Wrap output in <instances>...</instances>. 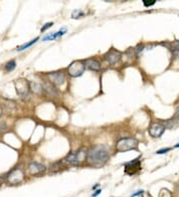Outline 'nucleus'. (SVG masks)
I'll list each match as a JSON object with an SVG mask.
<instances>
[{"label": "nucleus", "mask_w": 179, "mask_h": 197, "mask_svg": "<svg viewBox=\"0 0 179 197\" xmlns=\"http://www.w3.org/2000/svg\"><path fill=\"white\" fill-rule=\"evenodd\" d=\"M100 191H102V190H100V189H98V190H96V191H95V193H94V194H93V195H92V196H93V197H97V196L98 195V194L100 193Z\"/></svg>", "instance_id": "nucleus-26"}, {"label": "nucleus", "mask_w": 179, "mask_h": 197, "mask_svg": "<svg viewBox=\"0 0 179 197\" xmlns=\"http://www.w3.org/2000/svg\"><path fill=\"white\" fill-rule=\"evenodd\" d=\"M63 163L65 164H71V165H77L79 164L77 159V156H76V153H69L66 157L63 159Z\"/></svg>", "instance_id": "nucleus-13"}, {"label": "nucleus", "mask_w": 179, "mask_h": 197, "mask_svg": "<svg viewBox=\"0 0 179 197\" xmlns=\"http://www.w3.org/2000/svg\"><path fill=\"white\" fill-rule=\"evenodd\" d=\"M140 169H141V163L139 158H135L129 162L124 163V171L128 175H133Z\"/></svg>", "instance_id": "nucleus-4"}, {"label": "nucleus", "mask_w": 179, "mask_h": 197, "mask_svg": "<svg viewBox=\"0 0 179 197\" xmlns=\"http://www.w3.org/2000/svg\"><path fill=\"white\" fill-rule=\"evenodd\" d=\"M24 178V174L20 168H14L10 173L7 175V181L11 184H18L20 183Z\"/></svg>", "instance_id": "nucleus-6"}, {"label": "nucleus", "mask_w": 179, "mask_h": 197, "mask_svg": "<svg viewBox=\"0 0 179 197\" xmlns=\"http://www.w3.org/2000/svg\"><path fill=\"white\" fill-rule=\"evenodd\" d=\"M85 66L92 71L97 72V71L100 70V63L98 62L97 59H94V58L87 59L86 61H85Z\"/></svg>", "instance_id": "nucleus-11"}, {"label": "nucleus", "mask_w": 179, "mask_h": 197, "mask_svg": "<svg viewBox=\"0 0 179 197\" xmlns=\"http://www.w3.org/2000/svg\"><path fill=\"white\" fill-rule=\"evenodd\" d=\"M170 149H171V148H169V147H168V148H163V149H160V150H158L157 152H156V153H157V154H163V153H166V152H168V151L170 150Z\"/></svg>", "instance_id": "nucleus-24"}, {"label": "nucleus", "mask_w": 179, "mask_h": 197, "mask_svg": "<svg viewBox=\"0 0 179 197\" xmlns=\"http://www.w3.org/2000/svg\"><path fill=\"white\" fill-rule=\"evenodd\" d=\"M2 115V109H1V107H0V116H1Z\"/></svg>", "instance_id": "nucleus-30"}, {"label": "nucleus", "mask_w": 179, "mask_h": 197, "mask_svg": "<svg viewBox=\"0 0 179 197\" xmlns=\"http://www.w3.org/2000/svg\"><path fill=\"white\" fill-rule=\"evenodd\" d=\"M3 181H4V178H3V177H0V185H1L2 183H3Z\"/></svg>", "instance_id": "nucleus-28"}, {"label": "nucleus", "mask_w": 179, "mask_h": 197, "mask_svg": "<svg viewBox=\"0 0 179 197\" xmlns=\"http://www.w3.org/2000/svg\"><path fill=\"white\" fill-rule=\"evenodd\" d=\"M175 147H179V143H177V144L175 145Z\"/></svg>", "instance_id": "nucleus-31"}, {"label": "nucleus", "mask_w": 179, "mask_h": 197, "mask_svg": "<svg viewBox=\"0 0 179 197\" xmlns=\"http://www.w3.org/2000/svg\"><path fill=\"white\" fill-rule=\"evenodd\" d=\"M98 184H96L95 186L93 187V190H96V189H97V188H98Z\"/></svg>", "instance_id": "nucleus-29"}, {"label": "nucleus", "mask_w": 179, "mask_h": 197, "mask_svg": "<svg viewBox=\"0 0 179 197\" xmlns=\"http://www.w3.org/2000/svg\"><path fill=\"white\" fill-rule=\"evenodd\" d=\"M39 40V38H35L34 40H32L31 42H28V43H26V44H24L23 46H21V47H19V48L17 49V51L18 52H20V51H23V50H25V49H27L28 47H30V46H32L33 44H35L36 42Z\"/></svg>", "instance_id": "nucleus-17"}, {"label": "nucleus", "mask_w": 179, "mask_h": 197, "mask_svg": "<svg viewBox=\"0 0 179 197\" xmlns=\"http://www.w3.org/2000/svg\"><path fill=\"white\" fill-rule=\"evenodd\" d=\"M45 90H46V91L48 92L50 95H52V96H58V91L55 88H54L52 85L46 84V85H45Z\"/></svg>", "instance_id": "nucleus-16"}, {"label": "nucleus", "mask_w": 179, "mask_h": 197, "mask_svg": "<svg viewBox=\"0 0 179 197\" xmlns=\"http://www.w3.org/2000/svg\"><path fill=\"white\" fill-rule=\"evenodd\" d=\"M46 170V166L39 162H31L28 166V173L31 175H39Z\"/></svg>", "instance_id": "nucleus-9"}, {"label": "nucleus", "mask_w": 179, "mask_h": 197, "mask_svg": "<svg viewBox=\"0 0 179 197\" xmlns=\"http://www.w3.org/2000/svg\"><path fill=\"white\" fill-rule=\"evenodd\" d=\"M62 162H57V163H54L50 166V170L51 171H53V170H58L61 168V166H60V164H61Z\"/></svg>", "instance_id": "nucleus-21"}, {"label": "nucleus", "mask_w": 179, "mask_h": 197, "mask_svg": "<svg viewBox=\"0 0 179 197\" xmlns=\"http://www.w3.org/2000/svg\"><path fill=\"white\" fill-rule=\"evenodd\" d=\"M47 77L49 78V80L55 85H58V86H61L65 83V75L64 73L62 72H54V73H49L47 74Z\"/></svg>", "instance_id": "nucleus-8"}, {"label": "nucleus", "mask_w": 179, "mask_h": 197, "mask_svg": "<svg viewBox=\"0 0 179 197\" xmlns=\"http://www.w3.org/2000/svg\"><path fill=\"white\" fill-rule=\"evenodd\" d=\"M153 4H155V0H150V1H148V0H143V5L145 7H149V6H152Z\"/></svg>", "instance_id": "nucleus-20"}, {"label": "nucleus", "mask_w": 179, "mask_h": 197, "mask_svg": "<svg viewBox=\"0 0 179 197\" xmlns=\"http://www.w3.org/2000/svg\"><path fill=\"white\" fill-rule=\"evenodd\" d=\"M15 67H16V62H15L14 60H11V61L6 63L5 70L7 72H10V71H12L13 69H15Z\"/></svg>", "instance_id": "nucleus-18"}, {"label": "nucleus", "mask_w": 179, "mask_h": 197, "mask_svg": "<svg viewBox=\"0 0 179 197\" xmlns=\"http://www.w3.org/2000/svg\"><path fill=\"white\" fill-rule=\"evenodd\" d=\"M15 87H16V92L21 97H26L30 90V84L25 79H20L15 82Z\"/></svg>", "instance_id": "nucleus-5"}, {"label": "nucleus", "mask_w": 179, "mask_h": 197, "mask_svg": "<svg viewBox=\"0 0 179 197\" xmlns=\"http://www.w3.org/2000/svg\"><path fill=\"white\" fill-rule=\"evenodd\" d=\"M86 155H87V150L85 148H82L80 149L79 151L76 153V156H77V159H78V162H79V164L82 161L86 160Z\"/></svg>", "instance_id": "nucleus-15"}, {"label": "nucleus", "mask_w": 179, "mask_h": 197, "mask_svg": "<svg viewBox=\"0 0 179 197\" xmlns=\"http://www.w3.org/2000/svg\"><path fill=\"white\" fill-rule=\"evenodd\" d=\"M53 25V23L52 22H50V23H47V24H45V25L42 27V29H41V31L43 32V31H45L46 29H48V28H50V27H52Z\"/></svg>", "instance_id": "nucleus-23"}, {"label": "nucleus", "mask_w": 179, "mask_h": 197, "mask_svg": "<svg viewBox=\"0 0 179 197\" xmlns=\"http://www.w3.org/2000/svg\"><path fill=\"white\" fill-rule=\"evenodd\" d=\"M143 190H138V191H136L135 193H133L130 195V197H136V196H138V195H141V194H143Z\"/></svg>", "instance_id": "nucleus-25"}, {"label": "nucleus", "mask_w": 179, "mask_h": 197, "mask_svg": "<svg viewBox=\"0 0 179 197\" xmlns=\"http://www.w3.org/2000/svg\"><path fill=\"white\" fill-rule=\"evenodd\" d=\"M163 125L165 127V129H176L179 127V118H174L172 120H168L166 122H164Z\"/></svg>", "instance_id": "nucleus-14"}, {"label": "nucleus", "mask_w": 179, "mask_h": 197, "mask_svg": "<svg viewBox=\"0 0 179 197\" xmlns=\"http://www.w3.org/2000/svg\"><path fill=\"white\" fill-rule=\"evenodd\" d=\"M165 131V127L161 122H154L149 127L148 133L152 137H160Z\"/></svg>", "instance_id": "nucleus-7"}, {"label": "nucleus", "mask_w": 179, "mask_h": 197, "mask_svg": "<svg viewBox=\"0 0 179 197\" xmlns=\"http://www.w3.org/2000/svg\"><path fill=\"white\" fill-rule=\"evenodd\" d=\"M85 70H86V66H85V64H83L81 61L73 62L68 68L69 75L74 78L82 76L83 74H84Z\"/></svg>", "instance_id": "nucleus-3"}, {"label": "nucleus", "mask_w": 179, "mask_h": 197, "mask_svg": "<svg viewBox=\"0 0 179 197\" xmlns=\"http://www.w3.org/2000/svg\"><path fill=\"white\" fill-rule=\"evenodd\" d=\"M109 158V150L104 145H96V146L92 147L88 152V156H87V160L90 164L97 167L106 164Z\"/></svg>", "instance_id": "nucleus-1"}, {"label": "nucleus", "mask_w": 179, "mask_h": 197, "mask_svg": "<svg viewBox=\"0 0 179 197\" xmlns=\"http://www.w3.org/2000/svg\"><path fill=\"white\" fill-rule=\"evenodd\" d=\"M175 116L176 118H179V107L176 109V113H175Z\"/></svg>", "instance_id": "nucleus-27"}, {"label": "nucleus", "mask_w": 179, "mask_h": 197, "mask_svg": "<svg viewBox=\"0 0 179 197\" xmlns=\"http://www.w3.org/2000/svg\"><path fill=\"white\" fill-rule=\"evenodd\" d=\"M66 33H67V29L64 27V28H62L61 30L58 31V32L52 33V34H49V35L45 36V37L42 38V41H49V40H55V39H57V38H59V37H61V36L65 35Z\"/></svg>", "instance_id": "nucleus-12"}, {"label": "nucleus", "mask_w": 179, "mask_h": 197, "mask_svg": "<svg viewBox=\"0 0 179 197\" xmlns=\"http://www.w3.org/2000/svg\"><path fill=\"white\" fill-rule=\"evenodd\" d=\"M138 142L137 140L133 137H124L120 140L116 142V150L118 152H126L133 149L137 148Z\"/></svg>", "instance_id": "nucleus-2"}, {"label": "nucleus", "mask_w": 179, "mask_h": 197, "mask_svg": "<svg viewBox=\"0 0 179 197\" xmlns=\"http://www.w3.org/2000/svg\"><path fill=\"white\" fill-rule=\"evenodd\" d=\"M122 58V54L118 51L115 50V49H111L105 55V59L106 61L111 65H115V63H118Z\"/></svg>", "instance_id": "nucleus-10"}, {"label": "nucleus", "mask_w": 179, "mask_h": 197, "mask_svg": "<svg viewBox=\"0 0 179 197\" xmlns=\"http://www.w3.org/2000/svg\"><path fill=\"white\" fill-rule=\"evenodd\" d=\"M170 194V191L167 189H162L160 191V194H159V197H166V195H168Z\"/></svg>", "instance_id": "nucleus-22"}, {"label": "nucleus", "mask_w": 179, "mask_h": 197, "mask_svg": "<svg viewBox=\"0 0 179 197\" xmlns=\"http://www.w3.org/2000/svg\"><path fill=\"white\" fill-rule=\"evenodd\" d=\"M82 16H84V12H83L82 10H80V9L73 11V13H72V18H74V19H76V18H80Z\"/></svg>", "instance_id": "nucleus-19"}]
</instances>
